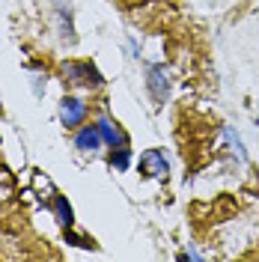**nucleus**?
Returning <instances> with one entry per match:
<instances>
[{"label":"nucleus","mask_w":259,"mask_h":262,"mask_svg":"<svg viewBox=\"0 0 259 262\" xmlns=\"http://www.w3.org/2000/svg\"><path fill=\"white\" fill-rule=\"evenodd\" d=\"M63 78L66 81H78V83H90V86H98L101 83V75L93 63H66L63 66Z\"/></svg>","instance_id":"1"},{"label":"nucleus","mask_w":259,"mask_h":262,"mask_svg":"<svg viewBox=\"0 0 259 262\" xmlns=\"http://www.w3.org/2000/svg\"><path fill=\"white\" fill-rule=\"evenodd\" d=\"M146 86H149V93H152V98H155L158 104L167 101V93H170L167 69H164V66H152V69H149V75H146Z\"/></svg>","instance_id":"2"},{"label":"nucleus","mask_w":259,"mask_h":262,"mask_svg":"<svg viewBox=\"0 0 259 262\" xmlns=\"http://www.w3.org/2000/svg\"><path fill=\"white\" fill-rule=\"evenodd\" d=\"M83 116H87V107H83L81 98L66 96L63 101H60V119H63V125L75 128V125H81L83 122Z\"/></svg>","instance_id":"3"},{"label":"nucleus","mask_w":259,"mask_h":262,"mask_svg":"<svg viewBox=\"0 0 259 262\" xmlns=\"http://www.w3.org/2000/svg\"><path fill=\"white\" fill-rule=\"evenodd\" d=\"M167 158H164L161 149H146L143 155H140V170H143V176H167Z\"/></svg>","instance_id":"4"},{"label":"nucleus","mask_w":259,"mask_h":262,"mask_svg":"<svg viewBox=\"0 0 259 262\" xmlns=\"http://www.w3.org/2000/svg\"><path fill=\"white\" fill-rule=\"evenodd\" d=\"M101 143H104V140H101V134H98L96 125H83V128L75 134V146L81 149V152H93V149H98Z\"/></svg>","instance_id":"5"},{"label":"nucleus","mask_w":259,"mask_h":262,"mask_svg":"<svg viewBox=\"0 0 259 262\" xmlns=\"http://www.w3.org/2000/svg\"><path fill=\"white\" fill-rule=\"evenodd\" d=\"M96 128H98V134H101V140L107 143V146H122L125 143V134L116 128L111 119H98L96 122Z\"/></svg>","instance_id":"6"},{"label":"nucleus","mask_w":259,"mask_h":262,"mask_svg":"<svg viewBox=\"0 0 259 262\" xmlns=\"http://www.w3.org/2000/svg\"><path fill=\"white\" fill-rule=\"evenodd\" d=\"M51 209H54V217L63 224V227H72V221H75V212H72V206H69V200L66 196H54L51 200Z\"/></svg>","instance_id":"7"},{"label":"nucleus","mask_w":259,"mask_h":262,"mask_svg":"<svg viewBox=\"0 0 259 262\" xmlns=\"http://www.w3.org/2000/svg\"><path fill=\"white\" fill-rule=\"evenodd\" d=\"M128 164H131L128 146H125V143H122V146H114V152H111V167H114V170H128Z\"/></svg>","instance_id":"8"},{"label":"nucleus","mask_w":259,"mask_h":262,"mask_svg":"<svg viewBox=\"0 0 259 262\" xmlns=\"http://www.w3.org/2000/svg\"><path fill=\"white\" fill-rule=\"evenodd\" d=\"M256 128H259V116H256Z\"/></svg>","instance_id":"9"}]
</instances>
